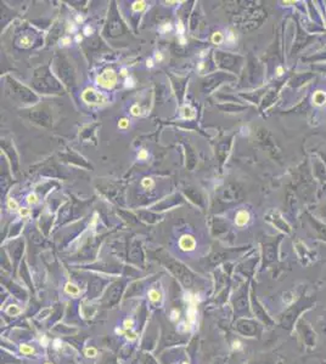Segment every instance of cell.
<instances>
[{"instance_id":"cell-1","label":"cell","mask_w":326,"mask_h":364,"mask_svg":"<svg viewBox=\"0 0 326 364\" xmlns=\"http://www.w3.org/2000/svg\"><path fill=\"white\" fill-rule=\"evenodd\" d=\"M82 100L89 106H101L107 101V99L102 92L95 90L93 88H88L82 94Z\"/></svg>"},{"instance_id":"cell-2","label":"cell","mask_w":326,"mask_h":364,"mask_svg":"<svg viewBox=\"0 0 326 364\" xmlns=\"http://www.w3.org/2000/svg\"><path fill=\"white\" fill-rule=\"evenodd\" d=\"M95 83L105 89H112L117 84V74L113 69H106L96 77Z\"/></svg>"},{"instance_id":"cell-3","label":"cell","mask_w":326,"mask_h":364,"mask_svg":"<svg viewBox=\"0 0 326 364\" xmlns=\"http://www.w3.org/2000/svg\"><path fill=\"white\" fill-rule=\"evenodd\" d=\"M237 328H239V330L242 333V334H245V335H253L256 331H257V327H256V324L254 323H252V322H250V320H241V322H239V324H237Z\"/></svg>"},{"instance_id":"cell-4","label":"cell","mask_w":326,"mask_h":364,"mask_svg":"<svg viewBox=\"0 0 326 364\" xmlns=\"http://www.w3.org/2000/svg\"><path fill=\"white\" fill-rule=\"evenodd\" d=\"M195 238L192 236H189V234L183 236L179 240V245L183 250H192L195 248Z\"/></svg>"},{"instance_id":"cell-5","label":"cell","mask_w":326,"mask_h":364,"mask_svg":"<svg viewBox=\"0 0 326 364\" xmlns=\"http://www.w3.org/2000/svg\"><path fill=\"white\" fill-rule=\"evenodd\" d=\"M250 221V212L247 210H240L237 214H236V217H235V222L237 226L242 227L245 225H247Z\"/></svg>"},{"instance_id":"cell-6","label":"cell","mask_w":326,"mask_h":364,"mask_svg":"<svg viewBox=\"0 0 326 364\" xmlns=\"http://www.w3.org/2000/svg\"><path fill=\"white\" fill-rule=\"evenodd\" d=\"M312 100H313V104H314V106H318V107L325 104L326 103V92H324V91H321V90H317L315 92H314Z\"/></svg>"},{"instance_id":"cell-7","label":"cell","mask_w":326,"mask_h":364,"mask_svg":"<svg viewBox=\"0 0 326 364\" xmlns=\"http://www.w3.org/2000/svg\"><path fill=\"white\" fill-rule=\"evenodd\" d=\"M146 8V3L145 1H134L133 3V5H131V9H133V11H135V12H140V11H142V10Z\"/></svg>"},{"instance_id":"cell-8","label":"cell","mask_w":326,"mask_h":364,"mask_svg":"<svg viewBox=\"0 0 326 364\" xmlns=\"http://www.w3.org/2000/svg\"><path fill=\"white\" fill-rule=\"evenodd\" d=\"M181 114H183V117H184L185 119H192L194 117H195V112H194V109L191 108V107H187V106L184 107Z\"/></svg>"},{"instance_id":"cell-9","label":"cell","mask_w":326,"mask_h":364,"mask_svg":"<svg viewBox=\"0 0 326 364\" xmlns=\"http://www.w3.org/2000/svg\"><path fill=\"white\" fill-rule=\"evenodd\" d=\"M224 40V36L220 32H215L214 34L212 35V43L213 44H222Z\"/></svg>"},{"instance_id":"cell-10","label":"cell","mask_w":326,"mask_h":364,"mask_svg":"<svg viewBox=\"0 0 326 364\" xmlns=\"http://www.w3.org/2000/svg\"><path fill=\"white\" fill-rule=\"evenodd\" d=\"M141 185H142V187H144V188H146V190H150V188H152V187H153V181H152V179H150V177H145V179H142V182H141Z\"/></svg>"},{"instance_id":"cell-11","label":"cell","mask_w":326,"mask_h":364,"mask_svg":"<svg viewBox=\"0 0 326 364\" xmlns=\"http://www.w3.org/2000/svg\"><path fill=\"white\" fill-rule=\"evenodd\" d=\"M26 200H27L28 204H32V205H34V204H37L38 203V197L36 193H29L27 195V198H26Z\"/></svg>"},{"instance_id":"cell-12","label":"cell","mask_w":326,"mask_h":364,"mask_svg":"<svg viewBox=\"0 0 326 364\" xmlns=\"http://www.w3.org/2000/svg\"><path fill=\"white\" fill-rule=\"evenodd\" d=\"M130 113H131V115H134V117H139V115H141V108L139 107V104H134V106H131Z\"/></svg>"},{"instance_id":"cell-13","label":"cell","mask_w":326,"mask_h":364,"mask_svg":"<svg viewBox=\"0 0 326 364\" xmlns=\"http://www.w3.org/2000/svg\"><path fill=\"white\" fill-rule=\"evenodd\" d=\"M124 86H125L127 89H131V88H134V86H135V80H134L131 77L125 78V80H124Z\"/></svg>"},{"instance_id":"cell-14","label":"cell","mask_w":326,"mask_h":364,"mask_svg":"<svg viewBox=\"0 0 326 364\" xmlns=\"http://www.w3.org/2000/svg\"><path fill=\"white\" fill-rule=\"evenodd\" d=\"M8 206H9L11 210L19 209V203H17V201H16L15 199H12V198H9V200H8Z\"/></svg>"},{"instance_id":"cell-15","label":"cell","mask_w":326,"mask_h":364,"mask_svg":"<svg viewBox=\"0 0 326 364\" xmlns=\"http://www.w3.org/2000/svg\"><path fill=\"white\" fill-rule=\"evenodd\" d=\"M149 158V153L146 149H140L139 153H138V159L139 160H146Z\"/></svg>"},{"instance_id":"cell-16","label":"cell","mask_w":326,"mask_h":364,"mask_svg":"<svg viewBox=\"0 0 326 364\" xmlns=\"http://www.w3.org/2000/svg\"><path fill=\"white\" fill-rule=\"evenodd\" d=\"M19 44H21V46H23V47H29L30 46V39L28 36H23V38H21Z\"/></svg>"},{"instance_id":"cell-17","label":"cell","mask_w":326,"mask_h":364,"mask_svg":"<svg viewBox=\"0 0 326 364\" xmlns=\"http://www.w3.org/2000/svg\"><path fill=\"white\" fill-rule=\"evenodd\" d=\"M118 126H119V129H127V127L129 126V120L127 118L121 119L119 123H118Z\"/></svg>"},{"instance_id":"cell-18","label":"cell","mask_w":326,"mask_h":364,"mask_svg":"<svg viewBox=\"0 0 326 364\" xmlns=\"http://www.w3.org/2000/svg\"><path fill=\"white\" fill-rule=\"evenodd\" d=\"M172 24L170 23H164V24H162L161 27H159V30L162 32V33H166V32H170L172 30Z\"/></svg>"},{"instance_id":"cell-19","label":"cell","mask_w":326,"mask_h":364,"mask_svg":"<svg viewBox=\"0 0 326 364\" xmlns=\"http://www.w3.org/2000/svg\"><path fill=\"white\" fill-rule=\"evenodd\" d=\"M177 29H178V33L183 36V34H184V29H185V28H184V24H183L181 21H178L177 22Z\"/></svg>"},{"instance_id":"cell-20","label":"cell","mask_w":326,"mask_h":364,"mask_svg":"<svg viewBox=\"0 0 326 364\" xmlns=\"http://www.w3.org/2000/svg\"><path fill=\"white\" fill-rule=\"evenodd\" d=\"M71 44V38H68V36H64L61 40H60V45L62 46H67Z\"/></svg>"},{"instance_id":"cell-21","label":"cell","mask_w":326,"mask_h":364,"mask_svg":"<svg viewBox=\"0 0 326 364\" xmlns=\"http://www.w3.org/2000/svg\"><path fill=\"white\" fill-rule=\"evenodd\" d=\"M19 215H21L22 217L28 216V215H29V209H27V208H21V209H19Z\"/></svg>"},{"instance_id":"cell-22","label":"cell","mask_w":326,"mask_h":364,"mask_svg":"<svg viewBox=\"0 0 326 364\" xmlns=\"http://www.w3.org/2000/svg\"><path fill=\"white\" fill-rule=\"evenodd\" d=\"M94 32V29L90 26H86V27H84V34L85 35H91Z\"/></svg>"},{"instance_id":"cell-23","label":"cell","mask_w":326,"mask_h":364,"mask_svg":"<svg viewBox=\"0 0 326 364\" xmlns=\"http://www.w3.org/2000/svg\"><path fill=\"white\" fill-rule=\"evenodd\" d=\"M284 73H285L284 67H282V66H278V67H276V74H278V77H281Z\"/></svg>"},{"instance_id":"cell-24","label":"cell","mask_w":326,"mask_h":364,"mask_svg":"<svg viewBox=\"0 0 326 364\" xmlns=\"http://www.w3.org/2000/svg\"><path fill=\"white\" fill-rule=\"evenodd\" d=\"M235 40H236V36H235L234 33H230V34L228 35V38H226V41H228V43H234Z\"/></svg>"},{"instance_id":"cell-25","label":"cell","mask_w":326,"mask_h":364,"mask_svg":"<svg viewBox=\"0 0 326 364\" xmlns=\"http://www.w3.org/2000/svg\"><path fill=\"white\" fill-rule=\"evenodd\" d=\"M121 75H122V77H125V78H128V77H129V75H128V69L123 67V68L121 69Z\"/></svg>"},{"instance_id":"cell-26","label":"cell","mask_w":326,"mask_h":364,"mask_svg":"<svg viewBox=\"0 0 326 364\" xmlns=\"http://www.w3.org/2000/svg\"><path fill=\"white\" fill-rule=\"evenodd\" d=\"M146 66H147L149 68H152V67H153V60H152V58H147V60H146Z\"/></svg>"},{"instance_id":"cell-27","label":"cell","mask_w":326,"mask_h":364,"mask_svg":"<svg viewBox=\"0 0 326 364\" xmlns=\"http://www.w3.org/2000/svg\"><path fill=\"white\" fill-rule=\"evenodd\" d=\"M155 58H156L157 61H162V60H163V56H162V54H161V52H156V55H155Z\"/></svg>"},{"instance_id":"cell-28","label":"cell","mask_w":326,"mask_h":364,"mask_svg":"<svg viewBox=\"0 0 326 364\" xmlns=\"http://www.w3.org/2000/svg\"><path fill=\"white\" fill-rule=\"evenodd\" d=\"M82 40H83V36H82V35H79V34H77V35H75V41H77V43H79V41H82Z\"/></svg>"},{"instance_id":"cell-29","label":"cell","mask_w":326,"mask_h":364,"mask_svg":"<svg viewBox=\"0 0 326 364\" xmlns=\"http://www.w3.org/2000/svg\"><path fill=\"white\" fill-rule=\"evenodd\" d=\"M203 68H205V63H203V62H201V63L198 64V67H197V69H198V71H202V69H203Z\"/></svg>"},{"instance_id":"cell-30","label":"cell","mask_w":326,"mask_h":364,"mask_svg":"<svg viewBox=\"0 0 326 364\" xmlns=\"http://www.w3.org/2000/svg\"><path fill=\"white\" fill-rule=\"evenodd\" d=\"M67 30H68V32H75V26H73V24H72V26H68V28H67Z\"/></svg>"},{"instance_id":"cell-31","label":"cell","mask_w":326,"mask_h":364,"mask_svg":"<svg viewBox=\"0 0 326 364\" xmlns=\"http://www.w3.org/2000/svg\"><path fill=\"white\" fill-rule=\"evenodd\" d=\"M83 21V17L82 16H77V22H82Z\"/></svg>"}]
</instances>
